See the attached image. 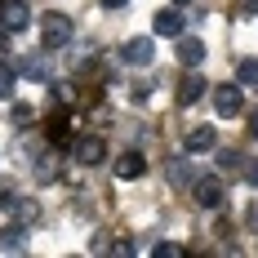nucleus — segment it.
Instances as JSON below:
<instances>
[{
    "label": "nucleus",
    "mask_w": 258,
    "mask_h": 258,
    "mask_svg": "<svg viewBox=\"0 0 258 258\" xmlns=\"http://www.w3.org/2000/svg\"><path fill=\"white\" fill-rule=\"evenodd\" d=\"M72 40V18L67 14H45L40 18V49H62Z\"/></svg>",
    "instance_id": "nucleus-1"
},
{
    "label": "nucleus",
    "mask_w": 258,
    "mask_h": 258,
    "mask_svg": "<svg viewBox=\"0 0 258 258\" xmlns=\"http://www.w3.org/2000/svg\"><path fill=\"white\" fill-rule=\"evenodd\" d=\"M191 201H196L201 209H218L223 201H227V187H223V178H218V174L196 178V182H191Z\"/></svg>",
    "instance_id": "nucleus-2"
},
{
    "label": "nucleus",
    "mask_w": 258,
    "mask_h": 258,
    "mask_svg": "<svg viewBox=\"0 0 258 258\" xmlns=\"http://www.w3.org/2000/svg\"><path fill=\"white\" fill-rule=\"evenodd\" d=\"M214 111H218L223 120H232V116H240V111H245L240 80H236V85H218V89H214Z\"/></svg>",
    "instance_id": "nucleus-3"
},
{
    "label": "nucleus",
    "mask_w": 258,
    "mask_h": 258,
    "mask_svg": "<svg viewBox=\"0 0 258 258\" xmlns=\"http://www.w3.org/2000/svg\"><path fill=\"white\" fill-rule=\"evenodd\" d=\"M72 160H76V165H103L107 160V143L98 134H85V138L72 143Z\"/></svg>",
    "instance_id": "nucleus-4"
},
{
    "label": "nucleus",
    "mask_w": 258,
    "mask_h": 258,
    "mask_svg": "<svg viewBox=\"0 0 258 258\" xmlns=\"http://www.w3.org/2000/svg\"><path fill=\"white\" fill-rule=\"evenodd\" d=\"M120 58H125L129 67H147V62L156 58V40L152 36H134V40L120 45Z\"/></svg>",
    "instance_id": "nucleus-5"
},
{
    "label": "nucleus",
    "mask_w": 258,
    "mask_h": 258,
    "mask_svg": "<svg viewBox=\"0 0 258 258\" xmlns=\"http://www.w3.org/2000/svg\"><path fill=\"white\" fill-rule=\"evenodd\" d=\"M182 147H187V156L214 152V147H218V134H214L209 125H196V129H187V134H182Z\"/></svg>",
    "instance_id": "nucleus-6"
},
{
    "label": "nucleus",
    "mask_w": 258,
    "mask_h": 258,
    "mask_svg": "<svg viewBox=\"0 0 258 258\" xmlns=\"http://www.w3.org/2000/svg\"><path fill=\"white\" fill-rule=\"evenodd\" d=\"M205 76L196 72V67H187V76H182V85H178V107H191V103H201L205 98Z\"/></svg>",
    "instance_id": "nucleus-7"
},
{
    "label": "nucleus",
    "mask_w": 258,
    "mask_h": 258,
    "mask_svg": "<svg viewBox=\"0 0 258 258\" xmlns=\"http://www.w3.org/2000/svg\"><path fill=\"white\" fill-rule=\"evenodd\" d=\"M152 31H156V36H174V40H178V36H182V14H178V5L156 9V14H152Z\"/></svg>",
    "instance_id": "nucleus-8"
},
{
    "label": "nucleus",
    "mask_w": 258,
    "mask_h": 258,
    "mask_svg": "<svg viewBox=\"0 0 258 258\" xmlns=\"http://www.w3.org/2000/svg\"><path fill=\"white\" fill-rule=\"evenodd\" d=\"M0 23L9 27V31H23L31 23V9H27V0H0Z\"/></svg>",
    "instance_id": "nucleus-9"
},
{
    "label": "nucleus",
    "mask_w": 258,
    "mask_h": 258,
    "mask_svg": "<svg viewBox=\"0 0 258 258\" xmlns=\"http://www.w3.org/2000/svg\"><path fill=\"white\" fill-rule=\"evenodd\" d=\"M14 67H18V76H27V80H49V58H45V53H27Z\"/></svg>",
    "instance_id": "nucleus-10"
},
{
    "label": "nucleus",
    "mask_w": 258,
    "mask_h": 258,
    "mask_svg": "<svg viewBox=\"0 0 258 258\" xmlns=\"http://www.w3.org/2000/svg\"><path fill=\"white\" fill-rule=\"evenodd\" d=\"M143 174H147V156L143 152H125L120 156V160H116V178H143Z\"/></svg>",
    "instance_id": "nucleus-11"
},
{
    "label": "nucleus",
    "mask_w": 258,
    "mask_h": 258,
    "mask_svg": "<svg viewBox=\"0 0 258 258\" xmlns=\"http://www.w3.org/2000/svg\"><path fill=\"white\" fill-rule=\"evenodd\" d=\"M178 62H182V72L187 67H201L205 62V45L196 36H178Z\"/></svg>",
    "instance_id": "nucleus-12"
},
{
    "label": "nucleus",
    "mask_w": 258,
    "mask_h": 258,
    "mask_svg": "<svg viewBox=\"0 0 258 258\" xmlns=\"http://www.w3.org/2000/svg\"><path fill=\"white\" fill-rule=\"evenodd\" d=\"M169 182H174V187H191V182H196V174L187 169V160H182V156L169 160Z\"/></svg>",
    "instance_id": "nucleus-13"
},
{
    "label": "nucleus",
    "mask_w": 258,
    "mask_h": 258,
    "mask_svg": "<svg viewBox=\"0 0 258 258\" xmlns=\"http://www.w3.org/2000/svg\"><path fill=\"white\" fill-rule=\"evenodd\" d=\"M23 227H5V232H0V249H9V254H23L27 249V240H23Z\"/></svg>",
    "instance_id": "nucleus-14"
},
{
    "label": "nucleus",
    "mask_w": 258,
    "mask_h": 258,
    "mask_svg": "<svg viewBox=\"0 0 258 258\" xmlns=\"http://www.w3.org/2000/svg\"><path fill=\"white\" fill-rule=\"evenodd\" d=\"M36 178H40V182H53V178H58V156H53V152H45L40 160H36Z\"/></svg>",
    "instance_id": "nucleus-15"
},
{
    "label": "nucleus",
    "mask_w": 258,
    "mask_h": 258,
    "mask_svg": "<svg viewBox=\"0 0 258 258\" xmlns=\"http://www.w3.org/2000/svg\"><path fill=\"white\" fill-rule=\"evenodd\" d=\"M236 80L240 85H258V58H240L236 62Z\"/></svg>",
    "instance_id": "nucleus-16"
},
{
    "label": "nucleus",
    "mask_w": 258,
    "mask_h": 258,
    "mask_svg": "<svg viewBox=\"0 0 258 258\" xmlns=\"http://www.w3.org/2000/svg\"><path fill=\"white\" fill-rule=\"evenodd\" d=\"M14 85H18V67L14 62H0V98H9Z\"/></svg>",
    "instance_id": "nucleus-17"
},
{
    "label": "nucleus",
    "mask_w": 258,
    "mask_h": 258,
    "mask_svg": "<svg viewBox=\"0 0 258 258\" xmlns=\"http://www.w3.org/2000/svg\"><path fill=\"white\" fill-rule=\"evenodd\" d=\"M14 218H18V223H36V218H40V205H36V201H14Z\"/></svg>",
    "instance_id": "nucleus-18"
},
{
    "label": "nucleus",
    "mask_w": 258,
    "mask_h": 258,
    "mask_svg": "<svg viewBox=\"0 0 258 258\" xmlns=\"http://www.w3.org/2000/svg\"><path fill=\"white\" fill-rule=\"evenodd\" d=\"M31 116H36V111H31L27 103H14V107H9V120H14L18 129H23V125H31Z\"/></svg>",
    "instance_id": "nucleus-19"
},
{
    "label": "nucleus",
    "mask_w": 258,
    "mask_h": 258,
    "mask_svg": "<svg viewBox=\"0 0 258 258\" xmlns=\"http://www.w3.org/2000/svg\"><path fill=\"white\" fill-rule=\"evenodd\" d=\"M218 165H223V174H236V169L245 165V156H240V152H223V156H218Z\"/></svg>",
    "instance_id": "nucleus-20"
},
{
    "label": "nucleus",
    "mask_w": 258,
    "mask_h": 258,
    "mask_svg": "<svg viewBox=\"0 0 258 258\" xmlns=\"http://www.w3.org/2000/svg\"><path fill=\"white\" fill-rule=\"evenodd\" d=\"M156 89V80H134V103H147Z\"/></svg>",
    "instance_id": "nucleus-21"
},
{
    "label": "nucleus",
    "mask_w": 258,
    "mask_h": 258,
    "mask_svg": "<svg viewBox=\"0 0 258 258\" xmlns=\"http://www.w3.org/2000/svg\"><path fill=\"white\" fill-rule=\"evenodd\" d=\"M152 254H156V258H178V254H182V245H174V240H160Z\"/></svg>",
    "instance_id": "nucleus-22"
},
{
    "label": "nucleus",
    "mask_w": 258,
    "mask_h": 258,
    "mask_svg": "<svg viewBox=\"0 0 258 258\" xmlns=\"http://www.w3.org/2000/svg\"><path fill=\"white\" fill-rule=\"evenodd\" d=\"M249 14H258V0H240V18H249Z\"/></svg>",
    "instance_id": "nucleus-23"
},
{
    "label": "nucleus",
    "mask_w": 258,
    "mask_h": 258,
    "mask_svg": "<svg viewBox=\"0 0 258 258\" xmlns=\"http://www.w3.org/2000/svg\"><path fill=\"white\" fill-rule=\"evenodd\" d=\"M129 0H103V9H125Z\"/></svg>",
    "instance_id": "nucleus-24"
},
{
    "label": "nucleus",
    "mask_w": 258,
    "mask_h": 258,
    "mask_svg": "<svg viewBox=\"0 0 258 258\" xmlns=\"http://www.w3.org/2000/svg\"><path fill=\"white\" fill-rule=\"evenodd\" d=\"M249 134H254V138H258V111H254V116H249Z\"/></svg>",
    "instance_id": "nucleus-25"
},
{
    "label": "nucleus",
    "mask_w": 258,
    "mask_h": 258,
    "mask_svg": "<svg viewBox=\"0 0 258 258\" xmlns=\"http://www.w3.org/2000/svg\"><path fill=\"white\" fill-rule=\"evenodd\" d=\"M174 5H187V0H174Z\"/></svg>",
    "instance_id": "nucleus-26"
},
{
    "label": "nucleus",
    "mask_w": 258,
    "mask_h": 258,
    "mask_svg": "<svg viewBox=\"0 0 258 258\" xmlns=\"http://www.w3.org/2000/svg\"><path fill=\"white\" fill-rule=\"evenodd\" d=\"M254 187H258V178H254Z\"/></svg>",
    "instance_id": "nucleus-27"
}]
</instances>
